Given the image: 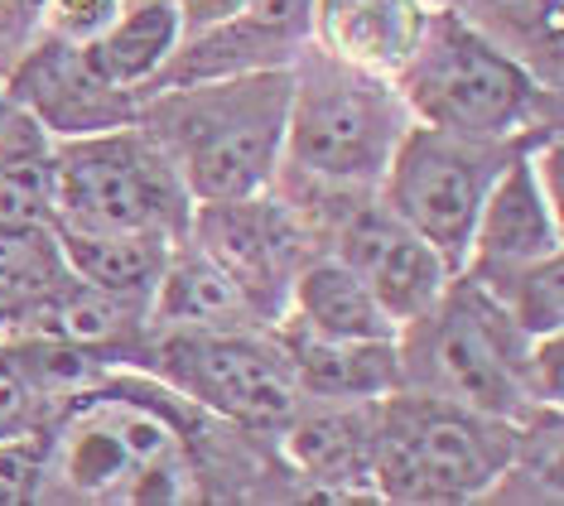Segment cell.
Segmentation results:
<instances>
[{
  "label": "cell",
  "instance_id": "cell-23",
  "mask_svg": "<svg viewBox=\"0 0 564 506\" xmlns=\"http://www.w3.org/2000/svg\"><path fill=\"white\" fill-rule=\"evenodd\" d=\"M63 276L68 266H63L54 227H0V333L24 329V319L48 300Z\"/></svg>",
  "mask_w": 564,
  "mask_h": 506
},
{
  "label": "cell",
  "instance_id": "cell-22",
  "mask_svg": "<svg viewBox=\"0 0 564 506\" xmlns=\"http://www.w3.org/2000/svg\"><path fill=\"white\" fill-rule=\"evenodd\" d=\"M54 237L63 266L78 280L117 294H135V300L155 294L160 270L174 246V237H160V232H54Z\"/></svg>",
  "mask_w": 564,
  "mask_h": 506
},
{
  "label": "cell",
  "instance_id": "cell-7",
  "mask_svg": "<svg viewBox=\"0 0 564 506\" xmlns=\"http://www.w3.org/2000/svg\"><path fill=\"white\" fill-rule=\"evenodd\" d=\"M194 198L135 121L54 140V232L184 237Z\"/></svg>",
  "mask_w": 564,
  "mask_h": 506
},
{
  "label": "cell",
  "instance_id": "cell-5",
  "mask_svg": "<svg viewBox=\"0 0 564 506\" xmlns=\"http://www.w3.org/2000/svg\"><path fill=\"white\" fill-rule=\"evenodd\" d=\"M517 430L521 424L502 415L395 386L377 400L371 487L381 502L405 506L482 502L507 473Z\"/></svg>",
  "mask_w": 564,
  "mask_h": 506
},
{
  "label": "cell",
  "instance_id": "cell-6",
  "mask_svg": "<svg viewBox=\"0 0 564 506\" xmlns=\"http://www.w3.org/2000/svg\"><path fill=\"white\" fill-rule=\"evenodd\" d=\"M410 111L391 77L352 68L304 39L290 63L285 111V169L324 184L377 189L401 146Z\"/></svg>",
  "mask_w": 564,
  "mask_h": 506
},
{
  "label": "cell",
  "instance_id": "cell-28",
  "mask_svg": "<svg viewBox=\"0 0 564 506\" xmlns=\"http://www.w3.org/2000/svg\"><path fill=\"white\" fill-rule=\"evenodd\" d=\"M178 6V24H184V39H198V34H213L223 24L241 20L256 0H174Z\"/></svg>",
  "mask_w": 564,
  "mask_h": 506
},
{
  "label": "cell",
  "instance_id": "cell-2",
  "mask_svg": "<svg viewBox=\"0 0 564 506\" xmlns=\"http://www.w3.org/2000/svg\"><path fill=\"white\" fill-rule=\"evenodd\" d=\"M285 111L290 68H256L155 87L135 107V126L174 164L188 198L213 203L275 184L285 160Z\"/></svg>",
  "mask_w": 564,
  "mask_h": 506
},
{
  "label": "cell",
  "instance_id": "cell-12",
  "mask_svg": "<svg viewBox=\"0 0 564 506\" xmlns=\"http://www.w3.org/2000/svg\"><path fill=\"white\" fill-rule=\"evenodd\" d=\"M0 87L54 140L135 121V101L111 93V87L87 68L78 44H58V39H48V34H34L30 44L20 49V58L0 73Z\"/></svg>",
  "mask_w": 564,
  "mask_h": 506
},
{
  "label": "cell",
  "instance_id": "cell-18",
  "mask_svg": "<svg viewBox=\"0 0 564 506\" xmlns=\"http://www.w3.org/2000/svg\"><path fill=\"white\" fill-rule=\"evenodd\" d=\"M300 376V396L314 400H381L401 386L395 337H318L294 323H275Z\"/></svg>",
  "mask_w": 564,
  "mask_h": 506
},
{
  "label": "cell",
  "instance_id": "cell-9",
  "mask_svg": "<svg viewBox=\"0 0 564 506\" xmlns=\"http://www.w3.org/2000/svg\"><path fill=\"white\" fill-rule=\"evenodd\" d=\"M517 150H531V146L525 140H468V136H448V131H434V126L410 121L401 146L391 150V164L381 174L377 193L458 276L468 261L473 227H478L487 189L497 184L502 164Z\"/></svg>",
  "mask_w": 564,
  "mask_h": 506
},
{
  "label": "cell",
  "instance_id": "cell-25",
  "mask_svg": "<svg viewBox=\"0 0 564 506\" xmlns=\"http://www.w3.org/2000/svg\"><path fill=\"white\" fill-rule=\"evenodd\" d=\"M58 406L48 400L40 376L30 372L20 343L10 333H0V453L34 444V434L44 430V420Z\"/></svg>",
  "mask_w": 564,
  "mask_h": 506
},
{
  "label": "cell",
  "instance_id": "cell-10",
  "mask_svg": "<svg viewBox=\"0 0 564 506\" xmlns=\"http://www.w3.org/2000/svg\"><path fill=\"white\" fill-rule=\"evenodd\" d=\"M188 237L247 290V300L261 309L265 323H280L294 276L318 251L304 217L275 189L194 203Z\"/></svg>",
  "mask_w": 564,
  "mask_h": 506
},
{
  "label": "cell",
  "instance_id": "cell-17",
  "mask_svg": "<svg viewBox=\"0 0 564 506\" xmlns=\"http://www.w3.org/2000/svg\"><path fill=\"white\" fill-rule=\"evenodd\" d=\"M184 24H178L174 0H121L117 20L101 30L93 44H78L87 68H93L111 93L131 97L135 107L160 87L170 68Z\"/></svg>",
  "mask_w": 564,
  "mask_h": 506
},
{
  "label": "cell",
  "instance_id": "cell-1",
  "mask_svg": "<svg viewBox=\"0 0 564 506\" xmlns=\"http://www.w3.org/2000/svg\"><path fill=\"white\" fill-rule=\"evenodd\" d=\"M271 483L294 487L275 439L265 444V434H247L188 406L135 367H111L58 400L34 434L24 497L111 506L280 497Z\"/></svg>",
  "mask_w": 564,
  "mask_h": 506
},
{
  "label": "cell",
  "instance_id": "cell-16",
  "mask_svg": "<svg viewBox=\"0 0 564 506\" xmlns=\"http://www.w3.org/2000/svg\"><path fill=\"white\" fill-rule=\"evenodd\" d=\"M425 24V0H310V44L381 77L401 73Z\"/></svg>",
  "mask_w": 564,
  "mask_h": 506
},
{
  "label": "cell",
  "instance_id": "cell-21",
  "mask_svg": "<svg viewBox=\"0 0 564 506\" xmlns=\"http://www.w3.org/2000/svg\"><path fill=\"white\" fill-rule=\"evenodd\" d=\"M458 15L511 54L535 83H564V0H464Z\"/></svg>",
  "mask_w": 564,
  "mask_h": 506
},
{
  "label": "cell",
  "instance_id": "cell-19",
  "mask_svg": "<svg viewBox=\"0 0 564 506\" xmlns=\"http://www.w3.org/2000/svg\"><path fill=\"white\" fill-rule=\"evenodd\" d=\"M280 319L318 337H395V319L367 290V280L333 251H314L300 266Z\"/></svg>",
  "mask_w": 564,
  "mask_h": 506
},
{
  "label": "cell",
  "instance_id": "cell-14",
  "mask_svg": "<svg viewBox=\"0 0 564 506\" xmlns=\"http://www.w3.org/2000/svg\"><path fill=\"white\" fill-rule=\"evenodd\" d=\"M15 333L58 337V343L93 353L101 367H135L140 347L150 337V300L101 290V284H87L68 270Z\"/></svg>",
  "mask_w": 564,
  "mask_h": 506
},
{
  "label": "cell",
  "instance_id": "cell-29",
  "mask_svg": "<svg viewBox=\"0 0 564 506\" xmlns=\"http://www.w3.org/2000/svg\"><path fill=\"white\" fill-rule=\"evenodd\" d=\"M425 6H430V10H458L464 0H425Z\"/></svg>",
  "mask_w": 564,
  "mask_h": 506
},
{
  "label": "cell",
  "instance_id": "cell-15",
  "mask_svg": "<svg viewBox=\"0 0 564 506\" xmlns=\"http://www.w3.org/2000/svg\"><path fill=\"white\" fill-rule=\"evenodd\" d=\"M150 329L155 333H227V329H271V323L247 300V290L184 232L170 246V261H164L160 284L150 294Z\"/></svg>",
  "mask_w": 564,
  "mask_h": 506
},
{
  "label": "cell",
  "instance_id": "cell-13",
  "mask_svg": "<svg viewBox=\"0 0 564 506\" xmlns=\"http://www.w3.org/2000/svg\"><path fill=\"white\" fill-rule=\"evenodd\" d=\"M564 246L560 232V198L545 189L541 169H535V146L517 150L502 164L497 184L487 189L478 227L464 270L478 266H517V261H541Z\"/></svg>",
  "mask_w": 564,
  "mask_h": 506
},
{
  "label": "cell",
  "instance_id": "cell-8",
  "mask_svg": "<svg viewBox=\"0 0 564 506\" xmlns=\"http://www.w3.org/2000/svg\"><path fill=\"white\" fill-rule=\"evenodd\" d=\"M135 372L164 381L188 406L217 415L247 434L275 439V430L300 406V376L271 329H227V333H155L135 357Z\"/></svg>",
  "mask_w": 564,
  "mask_h": 506
},
{
  "label": "cell",
  "instance_id": "cell-30",
  "mask_svg": "<svg viewBox=\"0 0 564 506\" xmlns=\"http://www.w3.org/2000/svg\"><path fill=\"white\" fill-rule=\"evenodd\" d=\"M10 107H15V101L6 97V87H0V126H6V116H10Z\"/></svg>",
  "mask_w": 564,
  "mask_h": 506
},
{
  "label": "cell",
  "instance_id": "cell-24",
  "mask_svg": "<svg viewBox=\"0 0 564 506\" xmlns=\"http://www.w3.org/2000/svg\"><path fill=\"white\" fill-rule=\"evenodd\" d=\"M521 323L531 337L564 333V261L541 256V261H517V266H478L464 270Z\"/></svg>",
  "mask_w": 564,
  "mask_h": 506
},
{
  "label": "cell",
  "instance_id": "cell-26",
  "mask_svg": "<svg viewBox=\"0 0 564 506\" xmlns=\"http://www.w3.org/2000/svg\"><path fill=\"white\" fill-rule=\"evenodd\" d=\"M117 10L121 0H40V34L58 44H93Z\"/></svg>",
  "mask_w": 564,
  "mask_h": 506
},
{
  "label": "cell",
  "instance_id": "cell-27",
  "mask_svg": "<svg viewBox=\"0 0 564 506\" xmlns=\"http://www.w3.org/2000/svg\"><path fill=\"white\" fill-rule=\"evenodd\" d=\"M40 34V0H0V73Z\"/></svg>",
  "mask_w": 564,
  "mask_h": 506
},
{
  "label": "cell",
  "instance_id": "cell-3",
  "mask_svg": "<svg viewBox=\"0 0 564 506\" xmlns=\"http://www.w3.org/2000/svg\"><path fill=\"white\" fill-rule=\"evenodd\" d=\"M410 121L468 140H541L560 136V93L535 83L511 54L468 24L458 10H430L415 54L391 77Z\"/></svg>",
  "mask_w": 564,
  "mask_h": 506
},
{
  "label": "cell",
  "instance_id": "cell-4",
  "mask_svg": "<svg viewBox=\"0 0 564 506\" xmlns=\"http://www.w3.org/2000/svg\"><path fill=\"white\" fill-rule=\"evenodd\" d=\"M531 343L535 337L478 280L458 270L425 314L395 329L401 386L521 424L535 410H545L525 386Z\"/></svg>",
  "mask_w": 564,
  "mask_h": 506
},
{
  "label": "cell",
  "instance_id": "cell-20",
  "mask_svg": "<svg viewBox=\"0 0 564 506\" xmlns=\"http://www.w3.org/2000/svg\"><path fill=\"white\" fill-rule=\"evenodd\" d=\"M0 227H54V136L24 107L0 126Z\"/></svg>",
  "mask_w": 564,
  "mask_h": 506
},
{
  "label": "cell",
  "instance_id": "cell-11",
  "mask_svg": "<svg viewBox=\"0 0 564 506\" xmlns=\"http://www.w3.org/2000/svg\"><path fill=\"white\" fill-rule=\"evenodd\" d=\"M371 449H377V400H314L304 396L275 430V453L290 469L300 497L367 502Z\"/></svg>",
  "mask_w": 564,
  "mask_h": 506
}]
</instances>
